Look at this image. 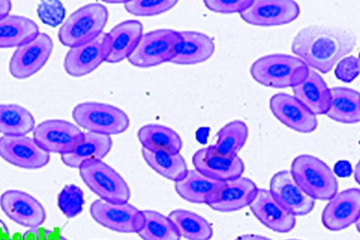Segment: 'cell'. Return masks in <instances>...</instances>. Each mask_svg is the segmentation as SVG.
Returning <instances> with one entry per match:
<instances>
[{
	"mask_svg": "<svg viewBox=\"0 0 360 240\" xmlns=\"http://www.w3.org/2000/svg\"><path fill=\"white\" fill-rule=\"evenodd\" d=\"M356 44V34L349 29L311 25L297 34L292 51L309 68L328 73Z\"/></svg>",
	"mask_w": 360,
	"mask_h": 240,
	"instance_id": "obj_1",
	"label": "cell"
},
{
	"mask_svg": "<svg viewBox=\"0 0 360 240\" xmlns=\"http://www.w3.org/2000/svg\"><path fill=\"white\" fill-rule=\"evenodd\" d=\"M309 68L299 58L289 55H268L256 61L251 68L252 77L270 88H293L307 77Z\"/></svg>",
	"mask_w": 360,
	"mask_h": 240,
	"instance_id": "obj_2",
	"label": "cell"
},
{
	"mask_svg": "<svg viewBox=\"0 0 360 240\" xmlns=\"http://www.w3.org/2000/svg\"><path fill=\"white\" fill-rule=\"evenodd\" d=\"M291 175L302 191L314 200H330L338 182L327 163L311 155H301L291 165Z\"/></svg>",
	"mask_w": 360,
	"mask_h": 240,
	"instance_id": "obj_3",
	"label": "cell"
},
{
	"mask_svg": "<svg viewBox=\"0 0 360 240\" xmlns=\"http://www.w3.org/2000/svg\"><path fill=\"white\" fill-rule=\"evenodd\" d=\"M108 18L109 14L103 5H86L73 13L60 29L58 34L60 42L70 49L91 43L101 35Z\"/></svg>",
	"mask_w": 360,
	"mask_h": 240,
	"instance_id": "obj_4",
	"label": "cell"
},
{
	"mask_svg": "<svg viewBox=\"0 0 360 240\" xmlns=\"http://www.w3.org/2000/svg\"><path fill=\"white\" fill-rule=\"evenodd\" d=\"M72 117L81 127L105 136L124 133L130 125L128 115L122 110L104 103L79 104L73 110Z\"/></svg>",
	"mask_w": 360,
	"mask_h": 240,
	"instance_id": "obj_5",
	"label": "cell"
},
{
	"mask_svg": "<svg viewBox=\"0 0 360 240\" xmlns=\"http://www.w3.org/2000/svg\"><path fill=\"white\" fill-rule=\"evenodd\" d=\"M81 178L100 199L111 203H127L130 189L124 179L102 160L83 163L79 168Z\"/></svg>",
	"mask_w": 360,
	"mask_h": 240,
	"instance_id": "obj_6",
	"label": "cell"
},
{
	"mask_svg": "<svg viewBox=\"0 0 360 240\" xmlns=\"http://www.w3.org/2000/svg\"><path fill=\"white\" fill-rule=\"evenodd\" d=\"M91 217L100 225L117 233L138 234L144 225V215L129 203L96 200L91 206Z\"/></svg>",
	"mask_w": 360,
	"mask_h": 240,
	"instance_id": "obj_7",
	"label": "cell"
},
{
	"mask_svg": "<svg viewBox=\"0 0 360 240\" xmlns=\"http://www.w3.org/2000/svg\"><path fill=\"white\" fill-rule=\"evenodd\" d=\"M179 39L180 33L170 29L144 34L128 61L139 68H151L170 62Z\"/></svg>",
	"mask_w": 360,
	"mask_h": 240,
	"instance_id": "obj_8",
	"label": "cell"
},
{
	"mask_svg": "<svg viewBox=\"0 0 360 240\" xmlns=\"http://www.w3.org/2000/svg\"><path fill=\"white\" fill-rule=\"evenodd\" d=\"M83 139V132L75 124L65 120L44 121L33 130L34 141L49 154L72 153L77 149Z\"/></svg>",
	"mask_w": 360,
	"mask_h": 240,
	"instance_id": "obj_9",
	"label": "cell"
},
{
	"mask_svg": "<svg viewBox=\"0 0 360 240\" xmlns=\"http://www.w3.org/2000/svg\"><path fill=\"white\" fill-rule=\"evenodd\" d=\"M52 50L51 38L46 33H39L32 41L18 47L10 61V72L17 79L31 77L46 64Z\"/></svg>",
	"mask_w": 360,
	"mask_h": 240,
	"instance_id": "obj_10",
	"label": "cell"
},
{
	"mask_svg": "<svg viewBox=\"0 0 360 240\" xmlns=\"http://www.w3.org/2000/svg\"><path fill=\"white\" fill-rule=\"evenodd\" d=\"M0 157L18 168L39 170L47 165L50 154L33 139L26 136H4L0 138Z\"/></svg>",
	"mask_w": 360,
	"mask_h": 240,
	"instance_id": "obj_11",
	"label": "cell"
},
{
	"mask_svg": "<svg viewBox=\"0 0 360 240\" xmlns=\"http://www.w3.org/2000/svg\"><path fill=\"white\" fill-rule=\"evenodd\" d=\"M300 15V7L292 0H254L240 17L249 25L277 26L288 25Z\"/></svg>",
	"mask_w": 360,
	"mask_h": 240,
	"instance_id": "obj_12",
	"label": "cell"
},
{
	"mask_svg": "<svg viewBox=\"0 0 360 240\" xmlns=\"http://www.w3.org/2000/svg\"><path fill=\"white\" fill-rule=\"evenodd\" d=\"M110 54V39L102 33L91 43L70 49L65 59V70L75 77H82L93 72Z\"/></svg>",
	"mask_w": 360,
	"mask_h": 240,
	"instance_id": "obj_13",
	"label": "cell"
},
{
	"mask_svg": "<svg viewBox=\"0 0 360 240\" xmlns=\"http://www.w3.org/2000/svg\"><path fill=\"white\" fill-rule=\"evenodd\" d=\"M0 207L11 220L28 229L41 227L46 219L44 206L26 192L5 191L0 197Z\"/></svg>",
	"mask_w": 360,
	"mask_h": 240,
	"instance_id": "obj_14",
	"label": "cell"
},
{
	"mask_svg": "<svg viewBox=\"0 0 360 240\" xmlns=\"http://www.w3.org/2000/svg\"><path fill=\"white\" fill-rule=\"evenodd\" d=\"M269 191L278 204L294 216L307 215L314 210L315 200L302 191L288 170L273 176Z\"/></svg>",
	"mask_w": 360,
	"mask_h": 240,
	"instance_id": "obj_15",
	"label": "cell"
},
{
	"mask_svg": "<svg viewBox=\"0 0 360 240\" xmlns=\"http://www.w3.org/2000/svg\"><path fill=\"white\" fill-rule=\"evenodd\" d=\"M322 213V222L330 231L338 232L359 222L360 217V191L349 189L336 194L328 200Z\"/></svg>",
	"mask_w": 360,
	"mask_h": 240,
	"instance_id": "obj_16",
	"label": "cell"
},
{
	"mask_svg": "<svg viewBox=\"0 0 360 240\" xmlns=\"http://www.w3.org/2000/svg\"><path fill=\"white\" fill-rule=\"evenodd\" d=\"M270 109L281 122L299 133H311L317 128L316 115L292 96L275 94L270 100Z\"/></svg>",
	"mask_w": 360,
	"mask_h": 240,
	"instance_id": "obj_17",
	"label": "cell"
},
{
	"mask_svg": "<svg viewBox=\"0 0 360 240\" xmlns=\"http://www.w3.org/2000/svg\"><path fill=\"white\" fill-rule=\"evenodd\" d=\"M193 163L198 172L220 182L239 178L244 172L243 160L238 155L232 157L218 155L211 145L198 150L193 156Z\"/></svg>",
	"mask_w": 360,
	"mask_h": 240,
	"instance_id": "obj_18",
	"label": "cell"
},
{
	"mask_svg": "<svg viewBox=\"0 0 360 240\" xmlns=\"http://www.w3.org/2000/svg\"><path fill=\"white\" fill-rule=\"evenodd\" d=\"M257 187L244 177L226 181L207 205L217 212L230 213L251 204L256 197Z\"/></svg>",
	"mask_w": 360,
	"mask_h": 240,
	"instance_id": "obj_19",
	"label": "cell"
},
{
	"mask_svg": "<svg viewBox=\"0 0 360 240\" xmlns=\"http://www.w3.org/2000/svg\"><path fill=\"white\" fill-rule=\"evenodd\" d=\"M249 206L265 227L277 233H288L296 225L295 216L281 207L266 189H257L256 197Z\"/></svg>",
	"mask_w": 360,
	"mask_h": 240,
	"instance_id": "obj_20",
	"label": "cell"
},
{
	"mask_svg": "<svg viewBox=\"0 0 360 240\" xmlns=\"http://www.w3.org/2000/svg\"><path fill=\"white\" fill-rule=\"evenodd\" d=\"M180 39L173 50L170 63L176 65H195L210 59L214 54V41L205 34L179 32Z\"/></svg>",
	"mask_w": 360,
	"mask_h": 240,
	"instance_id": "obj_21",
	"label": "cell"
},
{
	"mask_svg": "<svg viewBox=\"0 0 360 240\" xmlns=\"http://www.w3.org/2000/svg\"><path fill=\"white\" fill-rule=\"evenodd\" d=\"M294 97L316 115H326L330 108V89L316 71L309 68L307 77L294 86Z\"/></svg>",
	"mask_w": 360,
	"mask_h": 240,
	"instance_id": "obj_22",
	"label": "cell"
},
{
	"mask_svg": "<svg viewBox=\"0 0 360 240\" xmlns=\"http://www.w3.org/2000/svg\"><path fill=\"white\" fill-rule=\"evenodd\" d=\"M143 25L138 20H127L112 28L108 36L110 39V54L106 61L117 64L128 59L138 46L143 37Z\"/></svg>",
	"mask_w": 360,
	"mask_h": 240,
	"instance_id": "obj_23",
	"label": "cell"
},
{
	"mask_svg": "<svg viewBox=\"0 0 360 240\" xmlns=\"http://www.w3.org/2000/svg\"><path fill=\"white\" fill-rule=\"evenodd\" d=\"M112 138L96 133H84L83 141L72 153L62 155L63 163L72 168H80L86 162L102 160L111 151Z\"/></svg>",
	"mask_w": 360,
	"mask_h": 240,
	"instance_id": "obj_24",
	"label": "cell"
},
{
	"mask_svg": "<svg viewBox=\"0 0 360 240\" xmlns=\"http://www.w3.org/2000/svg\"><path fill=\"white\" fill-rule=\"evenodd\" d=\"M224 182L214 180L197 170H188L182 180L175 182V189L183 199L196 204H207Z\"/></svg>",
	"mask_w": 360,
	"mask_h": 240,
	"instance_id": "obj_25",
	"label": "cell"
},
{
	"mask_svg": "<svg viewBox=\"0 0 360 240\" xmlns=\"http://www.w3.org/2000/svg\"><path fill=\"white\" fill-rule=\"evenodd\" d=\"M39 34L38 25L33 20L20 15H7L0 20V49H18Z\"/></svg>",
	"mask_w": 360,
	"mask_h": 240,
	"instance_id": "obj_26",
	"label": "cell"
},
{
	"mask_svg": "<svg viewBox=\"0 0 360 240\" xmlns=\"http://www.w3.org/2000/svg\"><path fill=\"white\" fill-rule=\"evenodd\" d=\"M330 108L326 115L338 122L354 124L360 120L359 92L348 88L330 89Z\"/></svg>",
	"mask_w": 360,
	"mask_h": 240,
	"instance_id": "obj_27",
	"label": "cell"
},
{
	"mask_svg": "<svg viewBox=\"0 0 360 240\" xmlns=\"http://www.w3.org/2000/svg\"><path fill=\"white\" fill-rule=\"evenodd\" d=\"M138 138L143 149L149 151L179 154L183 147L182 139L175 131L158 124H148L139 129Z\"/></svg>",
	"mask_w": 360,
	"mask_h": 240,
	"instance_id": "obj_28",
	"label": "cell"
},
{
	"mask_svg": "<svg viewBox=\"0 0 360 240\" xmlns=\"http://www.w3.org/2000/svg\"><path fill=\"white\" fill-rule=\"evenodd\" d=\"M30 112L20 105H0V134L4 136H26L35 129Z\"/></svg>",
	"mask_w": 360,
	"mask_h": 240,
	"instance_id": "obj_29",
	"label": "cell"
},
{
	"mask_svg": "<svg viewBox=\"0 0 360 240\" xmlns=\"http://www.w3.org/2000/svg\"><path fill=\"white\" fill-rule=\"evenodd\" d=\"M141 153L147 165L168 180H182L188 173V165L180 153L169 154L165 152L149 151L146 149H143Z\"/></svg>",
	"mask_w": 360,
	"mask_h": 240,
	"instance_id": "obj_30",
	"label": "cell"
},
{
	"mask_svg": "<svg viewBox=\"0 0 360 240\" xmlns=\"http://www.w3.org/2000/svg\"><path fill=\"white\" fill-rule=\"evenodd\" d=\"M168 218L174 224L179 234L188 240H210L214 234L211 224L196 213L176 210Z\"/></svg>",
	"mask_w": 360,
	"mask_h": 240,
	"instance_id": "obj_31",
	"label": "cell"
},
{
	"mask_svg": "<svg viewBox=\"0 0 360 240\" xmlns=\"http://www.w3.org/2000/svg\"><path fill=\"white\" fill-rule=\"evenodd\" d=\"M217 141L211 145L214 153L224 157H232L238 154L248 139V127L243 121L228 123L218 132Z\"/></svg>",
	"mask_w": 360,
	"mask_h": 240,
	"instance_id": "obj_32",
	"label": "cell"
},
{
	"mask_svg": "<svg viewBox=\"0 0 360 240\" xmlns=\"http://www.w3.org/2000/svg\"><path fill=\"white\" fill-rule=\"evenodd\" d=\"M144 225L138 234L143 240H181L169 218L155 210H143Z\"/></svg>",
	"mask_w": 360,
	"mask_h": 240,
	"instance_id": "obj_33",
	"label": "cell"
},
{
	"mask_svg": "<svg viewBox=\"0 0 360 240\" xmlns=\"http://www.w3.org/2000/svg\"><path fill=\"white\" fill-rule=\"evenodd\" d=\"M176 0H133L126 2V11L138 17H153L169 11L177 4Z\"/></svg>",
	"mask_w": 360,
	"mask_h": 240,
	"instance_id": "obj_34",
	"label": "cell"
},
{
	"mask_svg": "<svg viewBox=\"0 0 360 240\" xmlns=\"http://www.w3.org/2000/svg\"><path fill=\"white\" fill-rule=\"evenodd\" d=\"M85 200L82 189L75 184L65 186L58 196V207L68 218H73L82 213Z\"/></svg>",
	"mask_w": 360,
	"mask_h": 240,
	"instance_id": "obj_35",
	"label": "cell"
},
{
	"mask_svg": "<svg viewBox=\"0 0 360 240\" xmlns=\"http://www.w3.org/2000/svg\"><path fill=\"white\" fill-rule=\"evenodd\" d=\"M39 20L44 25L57 27L61 25L65 18V8L61 1H41L37 9Z\"/></svg>",
	"mask_w": 360,
	"mask_h": 240,
	"instance_id": "obj_36",
	"label": "cell"
},
{
	"mask_svg": "<svg viewBox=\"0 0 360 240\" xmlns=\"http://www.w3.org/2000/svg\"><path fill=\"white\" fill-rule=\"evenodd\" d=\"M254 0H206L205 5L207 9L215 13L222 14H232V13H243L248 9Z\"/></svg>",
	"mask_w": 360,
	"mask_h": 240,
	"instance_id": "obj_37",
	"label": "cell"
},
{
	"mask_svg": "<svg viewBox=\"0 0 360 240\" xmlns=\"http://www.w3.org/2000/svg\"><path fill=\"white\" fill-rule=\"evenodd\" d=\"M359 75V59L349 56L338 63L335 68V76L344 83H351Z\"/></svg>",
	"mask_w": 360,
	"mask_h": 240,
	"instance_id": "obj_38",
	"label": "cell"
},
{
	"mask_svg": "<svg viewBox=\"0 0 360 240\" xmlns=\"http://www.w3.org/2000/svg\"><path fill=\"white\" fill-rule=\"evenodd\" d=\"M22 240H68L59 232L38 227V228L29 229L23 234Z\"/></svg>",
	"mask_w": 360,
	"mask_h": 240,
	"instance_id": "obj_39",
	"label": "cell"
},
{
	"mask_svg": "<svg viewBox=\"0 0 360 240\" xmlns=\"http://www.w3.org/2000/svg\"><path fill=\"white\" fill-rule=\"evenodd\" d=\"M335 172L336 175L345 178V177L351 175L353 170H352V165H349V162H346V160H340V162L336 163L335 166Z\"/></svg>",
	"mask_w": 360,
	"mask_h": 240,
	"instance_id": "obj_40",
	"label": "cell"
},
{
	"mask_svg": "<svg viewBox=\"0 0 360 240\" xmlns=\"http://www.w3.org/2000/svg\"><path fill=\"white\" fill-rule=\"evenodd\" d=\"M11 9V1H9V0H0V20L9 15Z\"/></svg>",
	"mask_w": 360,
	"mask_h": 240,
	"instance_id": "obj_41",
	"label": "cell"
},
{
	"mask_svg": "<svg viewBox=\"0 0 360 240\" xmlns=\"http://www.w3.org/2000/svg\"><path fill=\"white\" fill-rule=\"evenodd\" d=\"M0 240H12L10 237L9 229L2 220H0Z\"/></svg>",
	"mask_w": 360,
	"mask_h": 240,
	"instance_id": "obj_42",
	"label": "cell"
},
{
	"mask_svg": "<svg viewBox=\"0 0 360 240\" xmlns=\"http://www.w3.org/2000/svg\"><path fill=\"white\" fill-rule=\"evenodd\" d=\"M236 240H272L267 239V237L257 236V234H243V236H238Z\"/></svg>",
	"mask_w": 360,
	"mask_h": 240,
	"instance_id": "obj_43",
	"label": "cell"
},
{
	"mask_svg": "<svg viewBox=\"0 0 360 240\" xmlns=\"http://www.w3.org/2000/svg\"><path fill=\"white\" fill-rule=\"evenodd\" d=\"M354 179H356L357 183H359V165L357 163L356 166V170H354Z\"/></svg>",
	"mask_w": 360,
	"mask_h": 240,
	"instance_id": "obj_44",
	"label": "cell"
},
{
	"mask_svg": "<svg viewBox=\"0 0 360 240\" xmlns=\"http://www.w3.org/2000/svg\"><path fill=\"white\" fill-rule=\"evenodd\" d=\"M289 240H298V239H289Z\"/></svg>",
	"mask_w": 360,
	"mask_h": 240,
	"instance_id": "obj_45",
	"label": "cell"
}]
</instances>
